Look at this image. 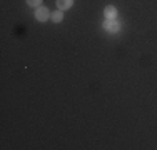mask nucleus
<instances>
[{"label":"nucleus","mask_w":157,"mask_h":150,"mask_svg":"<svg viewBox=\"0 0 157 150\" xmlns=\"http://www.w3.org/2000/svg\"><path fill=\"white\" fill-rule=\"evenodd\" d=\"M48 17H50V12H48V9H45V7H39L35 10V18L39 22H47Z\"/></svg>","instance_id":"f257e3e1"},{"label":"nucleus","mask_w":157,"mask_h":150,"mask_svg":"<svg viewBox=\"0 0 157 150\" xmlns=\"http://www.w3.org/2000/svg\"><path fill=\"white\" fill-rule=\"evenodd\" d=\"M104 27L109 30L110 33H117V32H119V28H121V27H119V24H117L115 20H107L105 24H104Z\"/></svg>","instance_id":"f03ea898"},{"label":"nucleus","mask_w":157,"mask_h":150,"mask_svg":"<svg viewBox=\"0 0 157 150\" xmlns=\"http://www.w3.org/2000/svg\"><path fill=\"white\" fill-rule=\"evenodd\" d=\"M105 17H107V20H114V18L117 17V9L112 7V5L105 7Z\"/></svg>","instance_id":"7ed1b4c3"},{"label":"nucleus","mask_w":157,"mask_h":150,"mask_svg":"<svg viewBox=\"0 0 157 150\" xmlns=\"http://www.w3.org/2000/svg\"><path fill=\"white\" fill-rule=\"evenodd\" d=\"M72 3H74V0H57L59 10H67V9H70V7H72Z\"/></svg>","instance_id":"20e7f679"},{"label":"nucleus","mask_w":157,"mask_h":150,"mask_svg":"<svg viewBox=\"0 0 157 150\" xmlns=\"http://www.w3.org/2000/svg\"><path fill=\"white\" fill-rule=\"evenodd\" d=\"M62 17H63V15H62V10H57V12H52V20H54V22H57V24H59V22H62Z\"/></svg>","instance_id":"39448f33"},{"label":"nucleus","mask_w":157,"mask_h":150,"mask_svg":"<svg viewBox=\"0 0 157 150\" xmlns=\"http://www.w3.org/2000/svg\"><path fill=\"white\" fill-rule=\"evenodd\" d=\"M27 3H29L30 7H35V9H39L40 3H42V0H27Z\"/></svg>","instance_id":"423d86ee"}]
</instances>
